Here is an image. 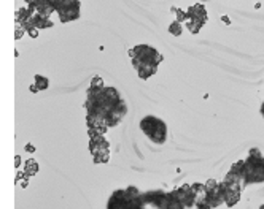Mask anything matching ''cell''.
I'll return each instance as SVG.
<instances>
[{
    "instance_id": "1",
    "label": "cell",
    "mask_w": 264,
    "mask_h": 209,
    "mask_svg": "<svg viewBox=\"0 0 264 209\" xmlns=\"http://www.w3.org/2000/svg\"><path fill=\"white\" fill-rule=\"evenodd\" d=\"M243 178L247 185L264 182V155L256 147L250 149L248 157L243 160Z\"/></svg>"
},
{
    "instance_id": "2",
    "label": "cell",
    "mask_w": 264,
    "mask_h": 209,
    "mask_svg": "<svg viewBox=\"0 0 264 209\" xmlns=\"http://www.w3.org/2000/svg\"><path fill=\"white\" fill-rule=\"evenodd\" d=\"M140 130L154 144H164L167 141V124L156 116H145L140 120Z\"/></svg>"
},
{
    "instance_id": "3",
    "label": "cell",
    "mask_w": 264,
    "mask_h": 209,
    "mask_svg": "<svg viewBox=\"0 0 264 209\" xmlns=\"http://www.w3.org/2000/svg\"><path fill=\"white\" fill-rule=\"evenodd\" d=\"M129 55L132 59V65H159L163 62V54L153 46L148 44H137L129 51Z\"/></svg>"
},
{
    "instance_id": "4",
    "label": "cell",
    "mask_w": 264,
    "mask_h": 209,
    "mask_svg": "<svg viewBox=\"0 0 264 209\" xmlns=\"http://www.w3.org/2000/svg\"><path fill=\"white\" fill-rule=\"evenodd\" d=\"M107 206L110 209L113 208H140V192L137 190V187L124 189V190H116L108 200Z\"/></svg>"
},
{
    "instance_id": "5",
    "label": "cell",
    "mask_w": 264,
    "mask_h": 209,
    "mask_svg": "<svg viewBox=\"0 0 264 209\" xmlns=\"http://www.w3.org/2000/svg\"><path fill=\"white\" fill-rule=\"evenodd\" d=\"M221 185V192H223V200L224 204L229 208L235 206L240 201V195H242V187L237 182H232V181H223L220 182Z\"/></svg>"
},
{
    "instance_id": "6",
    "label": "cell",
    "mask_w": 264,
    "mask_h": 209,
    "mask_svg": "<svg viewBox=\"0 0 264 209\" xmlns=\"http://www.w3.org/2000/svg\"><path fill=\"white\" fill-rule=\"evenodd\" d=\"M205 192H207V203L208 208H220L224 203L223 200V192H221L220 182H216L215 179H208L205 182Z\"/></svg>"
},
{
    "instance_id": "7",
    "label": "cell",
    "mask_w": 264,
    "mask_h": 209,
    "mask_svg": "<svg viewBox=\"0 0 264 209\" xmlns=\"http://www.w3.org/2000/svg\"><path fill=\"white\" fill-rule=\"evenodd\" d=\"M170 195H172V198L182 206V209L194 208V200L196 198H194V192H193L191 185L185 184V185H182V187L172 190Z\"/></svg>"
},
{
    "instance_id": "8",
    "label": "cell",
    "mask_w": 264,
    "mask_h": 209,
    "mask_svg": "<svg viewBox=\"0 0 264 209\" xmlns=\"http://www.w3.org/2000/svg\"><path fill=\"white\" fill-rule=\"evenodd\" d=\"M57 15H59V19L61 22H70V21H75L80 17V0L76 2H70L67 5H62L57 8Z\"/></svg>"
},
{
    "instance_id": "9",
    "label": "cell",
    "mask_w": 264,
    "mask_h": 209,
    "mask_svg": "<svg viewBox=\"0 0 264 209\" xmlns=\"http://www.w3.org/2000/svg\"><path fill=\"white\" fill-rule=\"evenodd\" d=\"M126 114H127V105H126L124 100H121L119 103H116L112 109H110V113L107 114V117H105L107 127H115V125H118L124 119Z\"/></svg>"
},
{
    "instance_id": "10",
    "label": "cell",
    "mask_w": 264,
    "mask_h": 209,
    "mask_svg": "<svg viewBox=\"0 0 264 209\" xmlns=\"http://www.w3.org/2000/svg\"><path fill=\"white\" fill-rule=\"evenodd\" d=\"M226 181H232V182H237L242 190L247 187V182H245V178H243V162L239 160L232 163V166L229 168V171L226 173Z\"/></svg>"
},
{
    "instance_id": "11",
    "label": "cell",
    "mask_w": 264,
    "mask_h": 209,
    "mask_svg": "<svg viewBox=\"0 0 264 209\" xmlns=\"http://www.w3.org/2000/svg\"><path fill=\"white\" fill-rule=\"evenodd\" d=\"M193 192H194V208L199 209H210L207 203V192H205V184L201 182H194L193 185Z\"/></svg>"
},
{
    "instance_id": "12",
    "label": "cell",
    "mask_w": 264,
    "mask_h": 209,
    "mask_svg": "<svg viewBox=\"0 0 264 209\" xmlns=\"http://www.w3.org/2000/svg\"><path fill=\"white\" fill-rule=\"evenodd\" d=\"M186 19H194L197 22H201L204 25L207 22V10L202 3H196V5L189 7L186 11Z\"/></svg>"
},
{
    "instance_id": "13",
    "label": "cell",
    "mask_w": 264,
    "mask_h": 209,
    "mask_svg": "<svg viewBox=\"0 0 264 209\" xmlns=\"http://www.w3.org/2000/svg\"><path fill=\"white\" fill-rule=\"evenodd\" d=\"M134 68H135L138 78H142V79H148L157 71L156 65H135Z\"/></svg>"
},
{
    "instance_id": "14",
    "label": "cell",
    "mask_w": 264,
    "mask_h": 209,
    "mask_svg": "<svg viewBox=\"0 0 264 209\" xmlns=\"http://www.w3.org/2000/svg\"><path fill=\"white\" fill-rule=\"evenodd\" d=\"M32 25L37 27V29H48V27H53V22L48 19V16H41V15H34L32 17Z\"/></svg>"
},
{
    "instance_id": "15",
    "label": "cell",
    "mask_w": 264,
    "mask_h": 209,
    "mask_svg": "<svg viewBox=\"0 0 264 209\" xmlns=\"http://www.w3.org/2000/svg\"><path fill=\"white\" fill-rule=\"evenodd\" d=\"M37 173H38V163H37L34 159L26 160V165H24V176L30 178V176H35Z\"/></svg>"
},
{
    "instance_id": "16",
    "label": "cell",
    "mask_w": 264,
    "mask_h": 209,
    "mask_svg": "<svg viewBox=\"0 0 264 209\" xmlns=\"http://www.w3.org/2000/svg\"><path fill=\"white\" fill-rule=\"evenodd\" d=\"M185 24H186L188 30L191 32L193 35L199 33V32H201V29L204 27V25L201 24V22H197V21H194V19H186V21H185Z\"/></svg>"
},
{
    "instance_id": "17",
    "label": "cell",
    "mask_w": 264,
    "mask_h": 209,
    "mask_svg": "<svg viewBox=\"0 0 264 209\" xmlns=\"http://www.w3.org/2000/svg\"><path fill=\"white\" fill-rule=\"evenodd\" d=\"M48 86H49V79H48V78H45V76H41V75H37L35 76V87L38 90L48 89Z\"/></svg>"
},
{
    "instance_id": "18",
    "label": "cell",
    "mask_w": 264,
    "mask_h": 209,
    "mask_svg": "<svg viewBox=\"0 0 264 209\" xmlns=\"http://www.w3.org/2000/svg\"><path fill=\"white\" fill-rule=\"evenodd\" d=\"M182 22H178V21H175L172 22V24L169 25V32L172 33L174 36H178V35H182Z\"/></svg>"
},
{
    "instance_id": "19",
    "label": "cell",
    "mask_w": 264,
    "mask_h": 209,
    "mask_svg": "<svg viewBox=\"0 0 264 209\" xmlns=\"http://www.w3.org/2000/svg\"><path fill=\"white\" fill-rule=\"evenodd\" d=\"M49 2H51V5L54 7V10H57L59 7L67 5V3H70V2H76V0H49Z\"/></svg>"
},
{
    "instance_id": "20",
    "label": "cell",
    "mask_w": 264,
    "mask_h": 209,
    "mask_svg": "<svg viewBox=\"0 0 264 209\" xmlns=\"http://www.w3.org/2000/svg\"><path fill=\"white\" fill-rule=\"evenodd\" d=\"M175 11V15H177V21L178 22H185L186 21V11H182V10H177V8H172Z\"/></svg>"
},
{
    "instance_id": "21",
    "label": "cell",
    "mask_w": 264,
    "mask_h": 209,
    "mask_svg": "<svg viewBox=\"0 0 264 209\" xmlns=\"http://www.w3.org/2000/svg\"><path fill=\"white\" fill-rule=\"evenodd\" d=\"M26 32L32 36V38H37V36H38V29H37V27H30V29H27Z\"/></svg>"
},
{
    "instance_id": "22",
    "label": "cell",
    "mask_w": 264,
    "mask_h": 209,
    "mask_svg": "<svg viewBox=\"0 0 264 209\" xmlns=\"http://www.w3.org/2000/svg\"><path fill=\"white\" fill-rule=\"evenodd\" d=\"M91 86H92V87H100V86H104V81H102V79H100L99 76H96L94 79H92Z\"/></svg>"
},
{
    "instance_id": "23",
    "label": "cell",
    "mask_w": 264,
    "mask_h": 209,
    "mask_svg": "<svg viewBox=\"0 0 264 209\" xmlns=\"http://www.w3.org/2000/svg\"><path fill=\"white\" fill-rule=\"evenodd\" d=\"M24 32H26V30L22 29L21 25H18V27H16V35H15V38H16V40H19L21 36H22V33H24Z\"/></svg>"
},
{
    "instance_id": "24",
    "label": "cell",
    "mask_w": 264,
    "mask_h": 209,
    "mask_svg": "<svg viewBox=\"0 0 264 209\" xmlns=\"http://www.w3.org/2000/svg\"><path fill=\"white\" fill-rule=\"evenodd\" d=\"M26 151H27V152H34L35 149H34V146H32V144H27V146H26Z\"/></svg>"
},
{
    "instance_id": "25",
    "label": "cell",
    "mask_w": 264,
    "mask_h": 209,
    "mask_svg": "<svg viewBox=\"0 0 264 209\" xmlns=\"http://www.w3.org/2000/svg\"><path fill=\"white\" fill-rule=\"evenodd\" d=\"M19 163H21V157H19V155H16V159H15V165L18 166Z\"/></svg>"
},
{
    "instance_id": "26",
    "label": "cell",
    "mask_w": 264,
    "mask_h": 209,
    "mask_svg": "<svg viewBox=\"0 0 264 209\" xmlns=\"http://www.w3.org/2000/svg\"><path fill=\"white\" fill-rule=\"evenodd\" d=\"M261 116L264 117V101H263V105H261Z\"/></svg>"
},
{
    "instance_id": "27",
    "label": "cell",
    "mask_w": 264,
    "mask_h": 209,
    "mask_svg": "<svg viewBox=\"0 0 264 209\" xmlns=\"http://www.w3.org/2000/svg\"><path fill=\"white\" fill-rule=\"evenodd\" d=\"M261 208H263V209H264V204H263V206H261Z\"/></svg>"
}]
</instances>
